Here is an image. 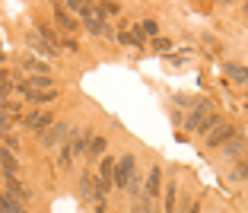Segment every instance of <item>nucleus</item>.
<instances>
[{
	"instance_id": "f257e3e1",
	"label": "nucleus",
	"mask_w": 248,
	"mask_h": 213,
	"mask_svg": "<svg viewBox=\"0 0 248 213\" xmlns=\"http://www.w3.org/2000/svg\"><path fill=\"white\" fill-rule=\"evenodd\" d=\"M137 175V159L134 153H124L121 159H115V188H127Z\"/></svg>"
},
{
	"instance_id": "f03ea898",
	"label": "nucleus",
	"mask_w": 248,
	"mask_h": 213,
	"mask_svg": "<svg viewBox=\"0 0 248 213\" xmlns=\"http://www.w3.org/2000/svg\"><path fill=\"white\" fill-rule=\"evenodd\" d=\"M67 134H70V124H67V121H54V124L38 137V143H42L45 150H54V147H61V143L67 140Z\"/></svg>"
},
{
	"instance_id": "7ed1b4c3",
	"label": "nucleus",
	"mask_w": 248,
	"mask_h": 213,
	"mask_svg": "<svg viewBox=\"0 0 248 213\" xmlns=\"http://www.w3.org/2000/svg\"><path fill=\"white\" fill-rule=\"evenodd\" d=\"M207 115H213V102H210V99H204V102H194V108H191L188 118H185V127H188V131H197V127L204 124Z\"/></svg>"
},
{
	"instance_id": "20e7f679",
	"label": "nucleus",
	"mask_w": 248,
	"mask_h": 213,
	"mask_svg": "<svg viewBox=\"0 0 248 213\" xmlns=\"http://www.w3.org/2000/svg\"><path fill=\"white\" fill-rule=\"evenodd\" d=\"M51 124H54V115H51V111H32V115H26V121H22V127H26V131H35L38 137H42V134L48 131Z\"/></svg>"
},
{
	"instance_id": "39448f33",
	"label": "nucleus",
	"mask_w": 248,
	"mask_h": 213,
	"mask_svg": "<svg viewBox=\"0 0 248 213\" xmlns=\"http://www.w3.org/2000/svg\"><path fill=\"white\" fill-rule=\"evenodd\" d=\"M232 137H235V127L226 124V121H219V124L207 134V147H223V143H226V140H232Z\"/></svg>"
},
{
	"instance_id": "423d86ee",
	"label": "nucleus",
	"mask_w": 248,
	"mask_h": 213,
	"mask_svg": "<svg viewBox=\"0 0 248 213\" xmlns=\"http://www.w3.org/2000/svg\"><path fill=\"white\" fill-rule=\"evenodd\" d=\"M143 194L150 200H153L156 194H162V169H159V166H153V169H150V178H146V191Z\"/></svg>"
},
{
	"instance_id": "0eeeda50",
	"label": "nucleus",
	"mask_w": 248,
	"mask_h": 213,
	"mask_svg": "<svg viewBox=\"0 0 248 213\" xmlns=\"http://www.w3.org/2000/svg\"><path fill=\"white\" fill-rule=\"evenodd\" d=\"M0 169L7 172V178L16 175V169H19V162H16V153H10L3 143H0Z\"/></svg>"
},
{
	"instance_id": "6e6552de",
	"label": "nucleus",
	"mask_w": 248,
	"mask_h": 213,
	"mask_svg": "<svg viewBox=\"0 0 248 213\" xmlns=\"http://www.w3.org/2000/svg\"><path fill=\"white\" fill-rule=\"evenodd\" d=\"M7 194H10L13 200H19V204L32 198V191H29V188H26L22 182H16V178H7Z\"/></svg>"
},
{
	"instance_id": "1a4fd4ad",
	"label": "nucleus",
	"mask_w": 248,
	"mask_h": 213,
	"mask_svg": "<svg viewBox=\"0 0 248 213\" xmlns=\"http://www.w3.org/2000/svg\"><path fill=\"white\" fill-rule=\"evenodd\" d=\"M80 198L83 200H95V178H93V172H83V178H80Z\"/></svg>"
},
{
	"instance_id": "9d476101",
	"label": "nucleus",
	"mask_w": 248,
	"mask_h": 213,
	"mask_svg": "<svg viewBox=\"0 0 248 213\" xmlns=\"http://www.w3.org/2000/svg\"><path fill=\"white\" fill-rule=\"evenodd\" d=\"M54 19H58V22H61V29H67V32L77 29V22L67 16V7H64V3H54Z\"/></svg>"
},
{
	"instance_id": "9b49d317",
	"label": "nucleus",
	"mask_w": 248,
	"mask_h": 213,
	"mask_svg": "<svg viewBox=\"0 0 248 213\" xmlns=\"http://www.w3.org/2000/svg\"><path fill=\"white\" fill-rule=\"evenodd\" d=\"M242 150H245V137H239V134H235L232 140L223 143V153H226L229 159H232V156H242Z\"/></svg>"
},
{
	"instance_id": "f8f14e48",
	"label": "nucleus",
	"mask_w": 248,
	"mask_h": 213,
	"mask_svg": "<svg viewBox=\"0 0 248 213\" xmlns=\"http://www.w3.org/2000/svg\"><path fill=\"white\" fill-rule=\"evenodd\" d=\"M0 213H26V210H22V204H19V200H13L10 194H3V191H0Z\"/></svg>"
},
{
	"instance_id": "ddd939ff",
	"label": "nucleus",
	"mask_w": 248,
	"mask_h": 213,
	"mask_svg": "<svg viewBox=\"0 0 248 213\" xmlns=\"http://www.w3.org/2000/svg\"><path fill=\"white\" fill-rule=\"evenodd\" d=\"M105 147H108V140H105V137H93V143H89V150H86L89 159H102V156H105Z\"/></svg>"
},
{
	"instance_id": "4468645a",
	"label": "nucleus",
	"mask_w": 248,
	"mask_h": 213,
	"mask_svg": "<svg viewBox=\"0 0 248 213\" xmlns=\"http://www.w3.org/2000/svg\"><path fill=\"white\" fill-rule=\"evenodd\" d=\"M226 76H232V80H239V83H248V70L242 64H226Z\"/></svg>"
},
{
	"instance_id": "2eb2a0df",
	"label": "nucleus",
	"mask_w": 248,
	"mask_h": 213,
	"mask_svg": "<svg viewBox=\"0 0 248 213\" xmlns=\"http://www.w3.org/2000/svg\"><path fill=\"white\" fill-rule=\"evenodd\" d=\"M118 42H121V45H134V48H140V45H143V35H140L137 29H134V32H121V35H118Z\"/></svg>"
},
{
	"instance_id": "dca6fc26",
	"label": "nucleus",
	"mask_w": 248,
	"mask_h": 213,
	"mask_svg": "<svg viewBox=\"0 0 248 213\" xmlns=\"http://www.w3.org/2000/svg\"><path fill=\"white\" fill-rule=\"evenodd\" d=\"M86 29L93 32V35H108V29H105L102 16H93V19H86Z\"/></svg>"
},
{
	"instance_id": "f3484780",
	"label": "nucleus",
	"mask_w": 248,
	"mask_h": 213,
	"mask_svg": "<svg viewBox=\"0 0 248 213\" xmlns=\"http://www.w3.org/2000/svg\"><path fill=\"white\" fill-rule=\"evenodd\" d=\"M29 45H32V48H38V51H45L48 58H51V54L58 51V48H51L48 42H38V32H32V35H29Z\"/></svg>"
},
{
	"instance_id": "a211bd4d",
	"label": "nucleus",
	"mask_w": 248,
	"mask_h": 213,
	"mask_svg": "<svg viewBox=\"0 0 248 213\" xmlns=\"http://www.w3.org/2000/svg\"><path fill=\"white\" fill-rule=\"evenodd\" d=\"M217 124H219V115H217V111H213V115H207V118H204V124L197 127V134H210V131H213V127H217Z\"/></svg>"
},
{
	"instance_id": "6ab92c4d",
	"label": "nucleus",
	"mask_w": 248,
	"mask_h": 213,
	"mask_svg": "<svg viewBox=\"0 0 248 213\" xmlns=\"http://www.w3.org/2000/svg\"><path fill=\"white\" fill-rule=\"evenodd\" d=\"M162 191H166V213H172L175 210V184H166Z\"/></svg>"
},
{
	"instance_id": "aec40b11",
	"label": "nucleus",
	"mask_w": 248,
	"mask_h": 213,
	"mask_svg": "<svg viewBox=\"0 0 248 213\" xmlns=\"http://www.w3.org/2000/svg\"><path fill=\"white\" fill-rule=\"evenodd\" d=\"M10 127H13V111L0 108V131H10Z\"/></svg>"
},
{
	"instance_id": "412c9836",
	"label": "nucleus",
	"mask_w": 248,
	"mask_h": 213,
	"mask_svg": "<svg viewBox=\"0 0 248 213\" xmlns=\"http://www.w3.org/2000/svg\"><path fill=\"white\" fill-rule=\"evenodd\" d=\"M0 140H3V147H7L10 153H16V150H19V137H16V134H3Z\"/></svg>"
},
{
	"instance_id": "4be33fe9",
	"label": "nucleus",
	"mask_w": 248,
	"mask_h": 213,
	"mask_svg": "<svg viewBox=\"0 0 248 213\" xmlns=\"http://www.w3.org/2000/svg\"><path fill=\"white\" fill-rule=\"evenodd\" d=\"M99 16H115V13H121V7H118V3H99Z\"/></svg>"
},
{
	"instance_id": "5701e85b",
	"label": "nucleus",
	"mask_w": 248,
	"mask_h": 213,
	"mask_svg": "<svg viewBox=\"0 0 248 213\" xmlns=\"http://www.w3.org/2000/svg\"><path fill=\"white\" fill-rule=\"evenodd\" d=\"M22 67H29V70H35V74H48V64H42V61H35V58L26 61Z\"/></svg>"
},
{
	"instance_id": "b1692460",
	"label": "nucleus",
	"mask_w": 248,
	"mask_h": 213,
	"mask_svg": "<svg viewBox=\"0 0 248 213\" xmlns=\"http://www.w3.org/2000/svg\"><path fill=\"white\" fill-rule=\"evenodd\" d=\"M153 48H156V51H169L172 42H169V38H153Z\"/></svg>"
},
{
	"instance_id": "393cba45",
	"label": "nucleus",
	"mask_w": 248,
	"mask_h": 213,
	"mask_svg": "<svg viewBox=\"0 0 248 213\" xmlns=\"http://www.w3.org/2000/svg\"><path fill=\"white\" fill-rule=\"evenodd\" d=\"M140 32H143V35H156V22H153V19H146L143 26H140Z\"/></svg>"
},
{
	"instance_id": "a878e982",
	"label": "nucleus",
	"mask_w": 248,
	"mask_h": 213,
	"mask_svg": "<svg viewBox=\"0 0 248 213\" xmlns=\"http://www.w3.org/2000/svg\"><path fill=\"white\" fill-rule=\"evenodd\" d=\"M13 89H16V86H10V83H0V99H7Z\"/></svg>"
},
{
	"instance_id": "bb28decb",
	"label": "nucleus",
	"mask_w": 248,
	"mask_h": 213,
	"mask_svg": "<svg viewBox=\"0 0 248 213\" xmlns=\"http://www.w3.org/2000/svg\"><path fill=\"white\" fill-rule=\"evenodd\" d=\"M245 175H248V162L242 166V169H235V178H245Z\"/></svg>"
},
{
	"instance_id": "cd10ccee",
	"label": "nucleus",
	"mask_w": 248,
	"mask_h": 213,
	"mask_svg": "<svg viewBox=\"0 0 248 213\" xmlns=\"http://www.w3.org/2000/svg\"><path fill=\"white\" fill-rule=\"evenodd\" d=\"M0 182H7V172H3V169H0Z\"/></svg>"
},
{
	"instance_id": "c85d7f7f",
	"label": "nucleus",
	"mask_w": 248,
	"mask_h": 213,
	"mask_svg": "<svg viewBox=\"0 0 248 213\" xmlns=\"http://www.w3.org/2000/svg\"><path fill=\"white\" fill-rule=\"evenodd\" d=\"M191 213H201V210H197V204H194V207H191Z\"/></svg>"
},
{
	"instance_id": "c756f323",
	"label": "nucleus",
	"mask_w": 248,
	"mask_h": 213,
	"mask_svg": "<svg viewBox=\"0 0 248 213\" xmlns=\"http://www.w3.org/2000/svg\"><path fill=\"white\" fill-rule=\"evenodd\" d=\"M245 13H248V3H245Z\"/></svg>"
}]
</instances>
